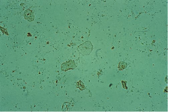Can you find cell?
Listing matches in <instances>:
<instances>
[{"instance_id": "3", "label": "cell", "mask_w": 170, "mask_h": 112, "mask_svg": "<svg viewBox=\"0 0 170 112\" xmlns=\"http://www.w3.org/2000/svg\"><path fill=\"white\" fill-rule=\"evenodd\" d=\"M24 17L25 19L29 22H32L34 19V14L31 10L27 9L25 11Z\"/></svg>"}, {"instance_id": "4", "label": "cell", "mask_w": 170, "mask_h": 112, "mask_svg": "<svg viewBox=\"0 0 170 112\" xmlns=\"http://www.w3.org/2000/svg\"><path fill=\"white\" fill-rule=\"evenodd\" d=\"M127 64L124 62H121L119 64L118 68L120 70H122L126 68Z\"/></svg>"}, {"instance_id": "1", "label": "cell", "mask_w": 170, "mask_h": 112, "mask_svg": "<svg viewBox=\"0 0 170 112\" xmlns=\"http://www.w3.org/2000/svg\"><path fill=\"white\" fill-rule=\"evenodd\" d=\"M93 47L90 41H86L78 47V51L83 56L89 55L92 51Z\"/></svg>"}, {"instance_id": "2", "label": "cell", "mask_w": 170, "mask_h": 112, "mask_svg": "<svg viewBox=\"0 0 170 112\" xmlns=\"http://www.w3.org/2000/svg\"><path fill=\"white\" fill-rule=\"evenodd\" d=\"M76 64L74 61L70 60L68 61L63 63L62 64V70L65 71L69 69H74L76 68Z\"/></svg>"}]
</instances>
